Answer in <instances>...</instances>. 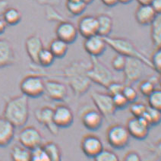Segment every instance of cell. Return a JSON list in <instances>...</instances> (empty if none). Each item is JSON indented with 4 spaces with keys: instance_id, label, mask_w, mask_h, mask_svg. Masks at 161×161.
<instances>
[{
    "instance_id": "16",
    "label": "cell",
    "mask_w": 161,
    "mask_h": 161,
    "mask_svg": "<svg viewBox=\"0 0 161 161\" xmlns=\"http://www.w3.org/2000/svg\"><path fill=\"white\" fill-rule=\"evenodd\" d=\"M53 121L58 129H66L74 122V113L68 106H57L53 109Z\"/></svg>"
},
{
    "instance_id": "20",
    "label": "cell",
    "mask_w": 161,
    "mask_h": 161,
    "mask_svg": "<svg viewBox=\"0 0 161 161\" xmlns=\"http://www.w3.org/2000/svg\"><path fill=\"white\" fill-rule=\"evenodd\" d=\"M15 53L12 43L6 39H0V69L14 65Z\"/></svg>"
},
{
    "instance_id": "37",
    "label": "cell",
    "mask_w": 161,
    "mask_h": 161,
    "mask_svg": "<svg viewBox=\"0 0 161 161\" xmlns=\"http://www.w3.org/2000/svg\"><path fill=\"white\" fill-rule=\"evenodd\" d=\"M156 88V86L153 85L152 82L148 79V78L147 80H144L143 81L141 82L138 87L140 93L144 97L149 96Z\"/></svg>"
},
{
    "instance_id": "19",
    "label": "cell",
    "mask_w": 161,
    "mask_h": 161,
    "mask_svg": "<svg viewBox=\"0 0 161 161\" xmlns=\"http://www.w3.org/2000/svg\"><path fill=\"white\" fill-rule=\"evenodd\" d=\"M43 48V40L36 34L29 36L25 40V49L27 56L31 61L35 65L37 64L38 55Z\"/></svg>"
},
{
    "instance_id": "24",
    "label": "cell",
    "mask_w": 161,
    "mask_h": 161,
    "mask_svg": "<svg viewBox=\"0 0 161 161\" xmlns=\"http://www.w3.org/2000/svg\"><path fill=\"white\" fill-rule=\"evenodd\" d=\"M3 17L7 25L14 26L21 22L22 19V14L18 8L14 7H7L2 14Z\"/></svg>"
},
{
    "instance_id": "10",
    "label": "cell",
    "mask_w": 161,
    "mask_h": 161,
    "mask_svg": "<svg viewBox=\"0 0 161 161\" xmlns=\"http://www.w3.org/2000/svg\"><path fill=\"white\" fill-rule=\"evenodd\" d=\"M130 136L137 140H144L149 135L151 126L142 117H133L126 124Z\"/></svg>"
},
{
    "instance_id": "48",
    "label": "cell",
    "mask_w": 161,
    "mask_h": 161,
    "mask_svg": "<svg viewBox=\"0 0 161 161\" xmlns=\"http://www.w3.org/2000/svg\"><path fill=\"white\" fill-rule=\"evenodd\" d=\"M133 0H119V3H122V4L126 5V4H129V3H131Z\"/></svg>"
},
{
    "instance_id": "7",
    "label": "cell",
    "mask_w": 161,
    "mask_h": 161,
    "mask_svg": "<svg viewBox=\"0 0 161 161\" xmlns=\"http://www.w3.org/2000/svg\"><path fill=\"white\" fill-rule=\"evenodd\" d=\"M144 64L140 59L133 57H126V63L123 69L125 85H131L138 81L144 74Z\"/></svg>"
},
{
    "instance_id": "41",
    "label": "cell",
    "mask_w": 161,
    "mask_h": 161,
    "mask_svg": "<svg viewBox=\"0 0 161 161\" xmlns=\"http://www.w3.org/2000/svg\"><path fill=\"white\" fill-rule=\"evenodd\" d=\"M124 86H125V84L124 83H121V82L114 80V81L109 84L107 87V93L109 94H110L111 96L120 94V93H122Z\"/></svg>"
},
{
    "instance_id": "5",
    "label": "cell",
    "mask_w": 161,
    "mask_h": 161,
    "mask_svg": "<svg viewBox=\"0 0 161 161\" xmlns=\"http://www.w3.org/2000/svg\"><path fill=\"white\" fill-rule=\"evenodd\" d=\"M20 90L28 98L40 97L44 94L45 80L39 74L28 75L21 80Z\"/></svg>"
},
{
    "instance_id": "49",
    "label": "cell",
    "mask_w": 161,
    "mask_h": 161,
    "mask_svg": "<svg viewBox=\"0 0 161 161\" xmlns=\"http://www.w3.org/2000/svg\"><path fill=\"white\" fill-rule=\"evenodd\" d=\"M81 1L84 2V3H85L87 5H88L90 4H91V3H92L94 0H81Z\"/></svg>"
},
{
    "instance_id": "36",
    "label": "cell",
    "mask_w": 161,
    "mask_h": 161,
    "mask_svg": "<svg viewBox=\"0 0 161 161\" xmlns=\"http://www.w3.org/2000/svg\"><path fill=\"white\" fill-rule=\"evenodd\" d=\"M147 106L140 102H133L130 106V113L133 117H142L145 113Z\"/></svg>"
},
{
    "instance_id": "47",
    "label": "cell",
    "mask_w": 161,
    "mask_h": 161,
    "mask_svg": "<svg viewBox=\"0 0 161 161\" xmlns=\"http://www.w3.org/2000/svg\"><path fill=\"white\" fill-rule=\"evenodd\" d=\"M138 3L141 5H151L152 0H136Z\"/></svg>"
},
{
    "instance_id": "13",
    "label": "cell",
    "mask_w": 161,
    "mask_h": 161,
    "mask_svg": "<svg viewBox=\"0 0 161 161\" xmlns=\"http://www.w3.org/2000/svg\"><path fill=\"white\" fill-rule=\"evenodd\" d=\"M44 94L54 101H63L68 96V88L65 84L56 80L45 81Z\"/></svg>"
},
{
    "instance_id": "29",
    "label": "cell",
    "mask_w": 161,
    "mask_h": 161,
    "mask_svg": "<svg viewBox=\"0 0 161 161\" xmlns=\"http://www.w3.org/2000/svg\"><path fill=\"white\" fill-rule=\"evenodd\" d=\"M46 153L48 155L49 160L59 161L62 160L61 148L53 142H47L43 145Z\"/></svg>"
},
{
    "instance_id": "2",
    "label": "cell",
    "mask_w": 161,
    "mask_h": 161,
    "mask_svg": "<svg viewBox=\"0 0 161 161\" xmlns=\"http://www.w3.org/2000/svg\"><path fill=\"white\" fill-rule=\"evenodd\" d=\"M30 116L28 97L24 94L12 97L6 100L3 115L15 128L26 125Z\"/></svg>"
},
{
    "instance_id": "46",
    "label": "cell",
    "mask_w": 161,
    "mask_h": 161,
    "mask_svg": "<svg viewBox=\"0 0 161 161\" xmlns=\"http://www.w3.org/2000/svg\"><path fill=\"white\" fill-rule=\"evenodd\" d=\"M8 3L6 0H0V15H2L3 12L8 7Z\"/></svg>"
},
{
    "instance_id": "3",
    "label": "cell",
    "mask_w": 161,
    "mask_h": 161,
    "mask_svg": "<svg viewBox=\"0 0 161 161\" xmlns=\"http://www.w3.org/2000/svg\"><path fill=\"white\" fill-rule=\"evenodd\" d=\"M107 46L111 47L118 54H121L125 57H133L140 59L143 62L146 66L152 69L150 58H147L137 48L133 42L125 37H111L108 36L104 37Z\"/></svg>"
},
{
    "instance_id": "31",
    "label": "cell",
    "mask_w": 161,
    "mask_h": 161,
    "mask_svg": "<svg viewBox=\"0 0 161 161\" xmlns=\"http://www.w3.org/2000/svg\"><path fill=\"white\" fill-rule=\"evenodd\" d=\"M65 5L68 12L74 16H78L83 14L87 6L81 0L67 1Z\"/></svg>"
},
{
    "instance_id": "21",
    "label": "cell",
    "mask_w": 161,
    "mask_h": 161,
    "mask_svg": "<svg viewBox=\"0 0 161 161\" xmlns=\"http://www.w3.org/2000/svg\"><path fill=\"white\" fill-rule=\"evenodd\" d=\"M15 135V127L4 116H0V147H5L12 143Z\"/></svg>"
},
{
    "instance_id": "15",
    "label": "cell",
    "mask_w": 161,
    "mask_h": 161,
    "mask_svg": "<svg viewBox=\"0 0 161 161\" xmlns=\"http://www.w3.org/2000/svg\"><path fill=\"white\" fill-rule=\"evenodd\" d=\"M56 37L63 40L69 45L72 44L78 38V28L70 21H62L56 27Z\"/></svg>"
},
{
    "instance_id": "17",
    "label": "cell",
    "mask_w": 161,
    "mask_h": 161,
    "mask_svg": "<svg viewBox=\"0 0 161 161\" xmlns=\"http://www.w3.org/2000/svg\"><path fill=\"white\" fill-rule=\"evenodd\" d=\"M83 125L90 131H97L103 125V116L97 109H88L80 116Z\"/></svg>"
},
{
    "instance_id": "27",
    "label": "cell",
    "mask_w": 161,
    "mask_h": 161,
    "mask_svg": "<svg viewBox=\"0 0 161 161\" xmlns=\"http://www.w3.org/2000/svg\"><path fill=\"white\" fill-rule=\"evenodd\" d=\"M11 158L15 161L31 160V150L21 144H15L11 151Z\"/></svg>"
},
{
    "instance_id": "42",
    "label": "cell",
    "mask_w": 161,
    "mask_h": 161,
    "mask_svg": "<svg viewBox=\"0 0 161 161\" xmlns=\"http://www.w3.org/2000/svg\"><path fill=\"white\" fill-rule=\"evenodd\" d=\"M123 160L125 161H140L142 158L138 152L131 151L126 153Z\"/></svg>"
},
{
    "instance_id": "35",
    "label": "cell",
    "mask_w": 161,
    "mask_h": 161,
    "mask_svg": "<svg viewBox=\"0 0 161 161\" xmlns=\"http://www.w3.org/2000/svg\"><path fill=\"white\" fill-rule=\"evenodd\" d=\"M122 94L127 99L129 103L137 101L138 98V92L131 85H125L122 91Z\"/></svg>"
},
{
    "instance_id": "32",
    "label": "cell",
    "mask_w": 161,
    "mask_h": 161,
    "mask_svg": "<svg viewBox=\"0 0 161 161\" xmlns=\"http://www.w3.org/2000/svg\"><path fill=\"white\" fill-rule=\"evenodd\" d=\"M147 97L149 107L161 109V91L160 89L156 88Z\"/></svg>"
},
{
    "instance_id": "11",
    "label": "cell",
    "mask_w": 161,
    "mask_h": 161,
    "mask_svg": "<svg viewBox=\"0 0 161 161\" xmlns=\"http://www.w3.org/2000/svg\"><path fill=\"white\" fill-rule=\"evenodd\" d=\"M80 148L86 157L94 158L103 149V144L98 136L87 135L80 142Z\"/></svg>"
},
{
    "instance_id": "33",
    "label": "cell",
    "mask_w": 161,
    "mask_h": 161,
    "mask_svg": "<svg viewBox=\"0 0 161 161\" xmlns=\"http://www.w3.org/2000/svg\"><path fill=\"white\" fill-rule=\"evenodd\" d=\"M31 160L34 161H48L49 160L48 155L46 153L43 145L38 146L31 150Z\"/></svg>"
},
{
    "instance_id": "14",
    "label": "cell",
    "mask_w": 161,
    "mask_h": 161,
    "mask_svg": "<svg viewBox=\"0 0 161 161\" xmlns=\"http://www.w3.org/2000/svg\"><path fill=\"white\" fill-rule=\"evenodd\" d=\"M107 44L103 36L95 34L85 38L84 42V48L86 52L93 57H99L104 53L107 49Z\"/></svg>"
},
{
    "instance_id": "9",
    "label": "cell",
    "mask_w": 161,
    "mask_h": 161,
    "mask_svg": "<svg viewBox=\"0 0 161 161\" xmlns=\"http://www.w3.org/2000/svg\"><path fill=\"white\" fill-rule=\"evenodd\" d=\"M91 100L97 109L106 118H109L114 115L116 109L113 101V97L108 93L93 92L91 95Z\"/></svg>"
},
{
    "instance_id": "18",
    "label": "cell",
    "mask_w": 161,
    "mask_h": 161,
    "mask_svg": "<svg viewBox=\"0 0 161 161\" xmlns=\"http://www.w3.org/2000/svg\"><path fill=\"white\" fill-rule=\"evenodd\" d=\"M77 28H78V34L85 38L97 34V18L93 15L83 16L78 21Z\"/></svg>"
},
{
    "instance_id": "1",
    "label": "cell",
    "mask_w": 161,
    "mask_h": 161,
    "mask_svg": "<svg viewBox=\"0 0 161 161\" xmlns=\"http://www.w3.org/2000/svg\"><path fill=\"white\" fill-rule=\"evenodd\" d=\"M91 65L84 61H76L69 64L63 70V75L74 94L80 97L88 91L91 85L87 72Z\"/></svg>"
},
{
    "instance_id": "45",
    "label": "cell",
    "mask_w": 161,
    "mask_h": 161,
    "mask_svg": "<svg viewBox=\"0 0 161 161\" xmlns=\"http://www.w3.org/2000/svg\"><path fill=\"white\" fill-rule=\"evenodd\" d=\"M7 26H8V25L5 23L4 19H3V17H1V15H0V35L4 34V32L5 31V30H6L7 28Z\"/></svg>"
},
{
    "instance_id": "8",
    "label": "cell",
    "mask_w": 161,
    "mask_h": 161,
    "mask_svg": "<svg viewBox=\"0 0 161 161\" xmlns=\"http://www.w3.org/2000/svg\"><path fill=\"white\" fill-rule=\"evenodd\" d=\"M20 144L32 150L38 146L43 145V136L40 131L34 126H26L20 131L18 134Z\"/></svg>"
},
{
    "instance_id": "6",
    "label": "cell",
    "mask_w": 161,
    "mask_h": 161,
    "mask_svg": "<svg viewBox=\"0 0 161 161\" xmlns=\"http://www.w3.org/2000/svg\"><path fill=\"white\" fill-rule=\"evenodd\" d=\"M130 136L126 126L121 124L111 125L107 131V142L115 149L125 148L129 143Z\"/></svg>"
},
{
    "instance_id": "26",
    "label": "cell",
    "mask_w": 161,
    "mask_h": 161,
    "mask_svg": "<svg viewBox=\"0 0 161 161\" xmlns=\"http://www.w3.org/2000/svg\"><path fill=\"white\" fill-rule=\"evenodd\" d=\"M151 37L153 46L157 48L161 47V16L160 14L157 16L151 24Z\"/></svg>"
},
{
    "instance_id": "34",
    "label": "cell",
    "mask_w": 161,
    "mask_h": 161,
    "mask_svg": "<svg viewBox=\"0 0 161 161\" xmlns=\"http://www.w3.org/2000/svg\"><path fill=\"white\" fill-rule=\"evenodd\" d=\"M94 160L97 161H117L119 157L116 153L110 150L103 149L94 157Z\"/></svg>"
},
{
    "instance_id": "40",
    "label": "cell",
    "mask_w": 161,
    "mask_h": 161,
    "mask_svg": "<svg viewBox=\"0 0 161 161\" xmlns=\"http://www.w3.org/2000/svg\"><path fill=\"white\" fill-rule=\"evenodd\" d=\"M113 104H114L115 108L117 109H125L129 106V101L127 100V99L125 97L122 93L120 94L113 95Z\"/></svg>"
},
{
    "instance_id": "44",
    "label": "cell",
    "mask_w": 161,
    "mask_h": 161,
    "mask_svg": "<svg viewBox=\"0 0 161 161\" xmlns=\"http://www.w3.org/2000/svg\"><path fill=\"white\" fill-rule=\"evenodd\" d=\"M107 7H114L119 3V0H100Z\"/></svg>"
},
{
    "instance_id": "4",
    "label": "cell",
    "mask_w": 161,
    "mask_h": 161,
    "mask_svg": "<svg viewBox=\"0 0 161 161\" xmlns=\"http://www.w3.org/2000/svg\"><path fill=\"white\" fill-rule=\"evenodd\" d=\"M87 75L91 82L106 88L109 84L116 80L113 72L101 62L99 61L97 57L93 56H91V65L87 72Z\"/></svg>"
},
{
    "instance_id": "38",
    "label": "cell",
    "mask_w": 161,
    "mask_h": 161,
    "mask_svg": "<svg viewBox=\"0 0 161 161\" xmlns=\"http://www.w3.org/2000/svg\"><path fill=\"white\" fill-rule=\"evenodd\" d=\"M126 63V57L121 54L117 53L111 61L112 68L116 72H122L125 68Z\"/></svg>"
},
{
    "instance_id": "23",
    "label": "cell",
    "mask_w": 161,
    "mask_h": 161,
    "mask_svg": "<svg viewBox=\"0 0 161 161\" xmlns=\"http://www.w3.org/2000/svg\"><path fill=\"white\" fill-rule=\"evenodd\" d=\"M98 31L97 34L103 37L110 35L113 28V18L107 14H101L97 17Z\"/></svg>"
},
{
    "instance_id": "28",
    "label": "cell",
    "mask_w": 161,
    "mask_h": 161,
    "mask_svg": "<svg viewBox=\"0 0 161 161\" xmlns=\"http://www.w3.org/2000/svg\"><path fill=\"white\" fill-rule=\"evenodd\" d=\"M142 118L147 122L148 125L151 127L159 125L161 122L160 109L147 107V109H146L145 113H144Z\"/></svg>"
},
{
    "instance_id": "25",
    "label": "cell",
    "mask_w": 161,
    "mask_h": 161,
    "mask_svg": "<svg viewBox=\"0 0 161 161\" xmlns=\"http://www.w3.org/2000/svg\"><path fill=\"white\" fill-rule=\"evenodd\" d=\"M49 49L54 55L56 58H63L67 54L69 50V44L56 37L50 42Z\"/></svg>"
},
{
    "instance_id": "50",
    "label": "cell",
    "mask_w": 161,
    "mask_h": 161,
    "mask_svg": "<svg viewBox=\"0 0 161 161\" xmlns=\"http://www.w3.org/2000/svg\"><path fill=\"white\" fill-rule=\"evenodd\" d=\"M67 1H76V0H67Z\"/></svg>"
},
{
    "instance_id": "12",
    "label": "cell",
    "mask_w": 161,
    "mask_h": 161,
    "mask_svg": "<svg viewBox=\"0 0 161 161\" xmlns=\"http://www.w3.org/2000/svg\"><path fill=\"white\" fill-rule=\"evenodd\" d=\"M34 116L36 121L41 125H44L53 135H57L58 128L53 121V109L47 106L37 108L34 111Z\"/></svg>"
},
{
    "instance_id": "43",
    "label": "cell",
    "mask_w": 161,
    "mask_h": 161,
    "mask_svg": "<svg viewBox=\"0 0 161 161\" xmlns=\"http://www.w3.org/2000/svg\"><path fill=\"white\" fill-rule=\"evenodd\" d=\"M151 7L157 14H160L161 12V0H152L151 3Z\"/></svg>"
},
{
    "instance_id": "30",
    "label": "cell",
    "mask_w": 161,
    "mask_h": 161,
    "mask_svg": "<svg viewBox=\"0 0 161 161\" xmlns=\"http://www.w3.org/2000/svg\"><path fill=\"white\" fill-rule=\"evenodd\" d=\"M55 59H56V57L49 48H43L38 55L36 65H40V66L44 68L49 67L53 64Z\"/></svg>"
},
{
    "instance_id": "39",
    "label": "cell",
    "mask_w": 161,
    "mask_h": 161,
    "mask_svg": "<svg viewBox=\"0 0 161 161\" xmlns=\"http://www.w3.org/2000/svg\"><path fill=\"white\" fill-rule=\"evenodd\" d=\"M151 65H152V69L156 71L157 73H160L161 72V49L157 48L156 50L153 52L150 58Z\"/></svg>"
},
{
    "instance_id": "22",
    "label": "cell",
    "mask_w": 161,
    "mask_h": 161,
    "mask_svg": "<svg viewBox=\"0 0 161 161\" xmlns=\"http://www.w3.org/2000/svg\"><path fill=\"white\" fill-rule=\"evenodd\" d=\"M157 14L150 5H141L137 8L135 13V18L136 21L142 26L151 25L153 20L157 16Z\"/></svg>"
}]
</instances>
